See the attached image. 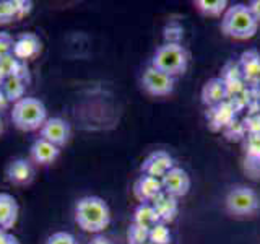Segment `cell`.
Segmentation results:
<instances>
[{
	"label": "cell",
	"instance_id": "obj_32",
	"mask_svg": "<svg viewBox=\"0 0 260 244\" xmlns=\"http://www.w3.org/2000/svg\"><path fill=\"white\" fill-rule=\"evenodd\" d=\"M88 244H111V241L108 238H104V236H94Z\"/></svg>",
	"mask_w": 260,
	"mask_h": 244
},
{
	"label": "cell",
	"instance_id": "obj_35",
	"mask_svg": "<svg viewBox=\"0 0 260 244\" xmlns=\"http://www.w3.org/2000/svg\"><path fill=\"white\" fill-rule=\"evenodd\" d=\"M2 124H4V122H2V117H0V134H2V130H4V126Z\"/></svg>",
	"mask_w": 260,
	"mask_h": 244
},
{
	"label": "cell",
	"instance_id": "obj_15",
	"mask_svg": "<svg viewBox=\"0 0 260 244\" xmlns=\"http://www.w3.org/2000/svg\"><path fill=\"white\" fill-rule=\"evenodd\" d=\"M228 98V88L224 78H210L202 88V103L205 106H218Z\"/></svg>",
	"mask_w": 260,
	"mask_h": 244
},
{
	"label": "cell",
	"instance_id": "obj_5",
	"mask_svg": "<svg viewBox=\"0 0 260 244\" xmlns=\"http://www.w3.org/2000/svg\"><path fill=\"white\" fill-rule=\"evenodd\" d=\"M224 205L228 214L234 217H250L260 208V199L250 187L236 186L228 192Z\"/></svg>",
	"mask_w": 260,
	"mask_h": 244
},
{
	"label": "cell",
	"instance_id": "obj_36",
	"mask_svg": "<svg viewBox=\"0 0 260 244\" xmlns=\"http://www.w3.org/2000/svg\"><path fill=\"white\" fill-rule=\"evenodd\" d=\"M146 244H151V242H150V241H148V242H146Z\"/></svg>",
	"mask_w": 260,
	"mask_h": 244
},
{
	"label": "cell",
	"instance_id": "obj_24",
	"mask_svg": "<svg viewBox=\"0 0 260 244\" xmlns=\"http://www.w3.org/2000/svg\"><path fill=\"white\" fill-rule=\"evenodd\" d=\"M20 62L21 60L16 59L13 54H8V55H5V57L0 59V72L4 73L5 78L7 77H13L16 73V70H18V67H20Z\"/></svg>",
	"mask_w": 260,
	"mask_h": 244
},
{
	"label": "cell",
	"instance_id": "obj_2",
	"mask_svg": "<svg viewBox=\"0 0 260 244\" xmlns=\"http://www.w3.org/2000/svg\"><path fill=\"white\" fill-rule=\"evenodd\" d=\"M258 23L250 13L249 7L244 4H236L228 7V10L223 15L221 29L226 36L233 39H250L255 36Z\"/></svg>",
	"mask_w": 260,
	"mask_h": 244
},
{
	"label": "cell",
	"instance_id": "obj_21",
	"mask_svg": "<svg viewBox=\"0 0 260 244\" xmlns=\"http://www.w3.org/2000/svg\"><path fill=\"white\" fill-rule=\"evenodd\" d=\"M148 241L151 244H171V231L168 225L165 223H156L151 230H150V236Z\"/></svg>",
	"mask_w": 260,
	"mask_h": 244
},
{
	"label": "cell",
	"instance_id": "obj_9",
	"mask_svg": "<svg viewBox=\"0 0 260 244\" xmlns=\"http://www.w3.org/2000/svg\"><path fill=\"white\" fill-rule=\"evenodd\" d=\"M173 168H174L173 157L165 150H156V151L150 153L148 157L145 158V161L142 163V174L161 179Z\"/></svg>",
	"mask_w": 260,
	"mask_h": 244
},
{
	"label": "cell",
	"instance_id": "obj_18",
	"mask_svg": "<svg viewBox=\"0 0 260 244\" xmlns=\"http://www.w3.org/2000/svg\"><path fill=\"white\" fill-rule=\"evenodd\" d=\"M132 223L142 226V228H146V230H151L154 225L159 223V217L156 211H154V208L151 207V203H140L134 211Z\"/></svg>",
	"mask_w": 260,
	"mask_h": 244
},
{
	"label": "cell",
	"instance_id": "obj_6",
	"mask_svg": "<svg viewBox=\"0 0 260 244\" xmlns=\"http://www.w3.org/2000/svg\"><path fill=\"white\" fill-rule=\"evenodd\" d=\"M176 80L168 73L148 65L142 75V86L151 96H169L174 92Z\"/></svg>",
	"mask_w": 260,
	"mask_h": 244
},
{
	"label": "cell",
	"instance_id": "obj_12",
	"mask_svg": "<svg viewBox=\"0 0 260 244\" xmlns=\"http://www.w3.org/2000/svg\"><path fill=\"white\" fill-rule=\"evenodd\" d=\"M5 174L8 182H12L15 186H26L35 179V169L32 165L24 158L13 160L10 165L7 166Z\"/></svg>",
	"mask_w": 260,
	"mask_h": 244
},
{
	"label": "cell",
	"instance_id": "obj_17",
	"mask_svg": "<svg viewBox=\"0 0 260 244\" xmlns=\"http://www.w3.org/2000/svg\"><path fill=\"white\" fill-rule=\"evenodd\" d=\"M239 70L244 78L249 81H258L260 80V54L255 49L246 51L241 55L239 60Z\"/></svg>",
	"mask_w": 260,
	"mask_h": 244
},
{
	"label": "cell",
	"instance_id": "obj_27",
	"mask_svg": "<svg viewBox=\"0 0 260 244\" xmlns=\"http://www.w3.org/2000/svg\"><path fill=\"white\" fill-rule=\"evenodd\" d=\"M13 38L7 33H0V59L8 54H12L13 51Z\"/></svg>",
	"mask_w": 260,
	"mask_h": 244
},
{
	"label": "cell",
	"instance_id": "obj_4",
	"mask_svg": "<svg viewBox=\"0 0 260 244\" xmlns=\"http://www.w3.org/2000/svg\"><path fill=\"white\" fill-rule=\"evenodd\" d=\"M150 65L171 77H177L185 73L189 65V54L181 43H165L154 51Z\"/></svg>",
	"mask_w": 260,
	"mask_h": 244
},
{
	"label": "cell",
	"instance_id": "obj_30",
	"mask_svg": "<svg viewBox=\"0 0 260 244\" xmlns=\"http://www.w3.org/2000/svg\"><path fill=\"white\" fill-rule=\"evenodd\" d=\"M247 7H249L250 13L254 15V18L257 20V23H260V0H252Z\"/></svg>",
	"mask_w": 260,
	"mask_h": 244
},
{
	"label": "cell",
	"instance_id": "obj_34",
	"mask_svg": "<svg viewBox=\"0 0 260 244\" xmlns=\"http://www.w3.org/2000/svg\"><path fill=\"white\" fill-rule=\"evenodd\" d=\"M4 80H5V77H4V73L0 72V88H2V85H4Z\"/></svg>",
	"mask_w": 260,
	"mask_h": 244
},
{
	"label": "cell",
	"instance_id": "obj_20",
	"mask_svg": "<svg viewBox=\"0 0 260 244\" xmlns=\"http://www.w3.org/2000/svg\"><path fill=\"white\" fill-rule=\"evenodd\" d=\"M193 5L205 16H221L228 10L226 0H197V2H193Z\"/></svg>",
	"mask_w": 260,
	"mask_h": 244
},
{
	"label": "cell",
	"instance_id": "obj_26",
	"mask_svg": "<svg viewBox=\"0 0 260 244\" xmlns=\"http://www.w3.org/2000/svg\"><path fill=\"white\" fill-rule=\"evenodd\" d=\"M247 155L254 160H260V134H252L246 142Z\"/></svg>",
	"mask_w": 260,
	"mask_h": 244
},
{
	"label": "cell",
	"instance_id": "obj_8",
	"mask_svg": "<svg viewBox=\"0 0 260 244\" xmlns=\"http://www.w3.org/2000/svg\"><path fill=\"white\" fill-rule=\"evenodd\" d=\"M41 132V138L54 143L55 146H63L70 140L72 135V129L70 124L62 117H47V120L44 122V126L39 129Z\"/></svg>",
	"mask_w": 260,
	"mask_h": 244
},
{
	"label": "cell",
	"instance_id": "obj_29",
	"mask_svg": "<svg viewBox=\"0 0 260 244\" xmlns=\"http://www.w3.org/2000/svg\"><path fill=\"white\" fill-rule=\"evenodd\" d=\"M13 77H18L20 80L24 81V83H28V81H29V69H28L26 62H20V67H18V70H16V73Z\"/></svg>",
	"mask_w": 260,
	"mask_h": 244
},
{
	"label": "cell",
	"instance_id": "obj_33",
	"mask_svg": "<svg viewBox=\"0 0 260 244\" xmlns=\"http://www.w3.org/2000/svg\"><path fill=\"white\" fill-rule=\"evenodd\" d=\"M8 103H10V101L7 100L5 93L2 92V88H0V111H2V109H5L7 106H8Z\"/></svg>",
	"mask_w": 260,
	"mask_h": 244
},
{
	"label": "cell",
	"instance_id": "obj_23",
	"mask_svg": "<svg viewBox=\"0 0 260 244\" xmlns=\"http://www.w3.org/2000/svg\"><path fill=\"white\" fill-rule=\"evenodd\" d=\"M13 20H18L15 0H0V24L10 23Z\"/></svg>",
	"mask_w": 260,
	"mask_h": 244
},
{
	"label": "cell",
	"instance_id": "obj_3",
	"mask_svg": "<svg viewBox=\"0 0 260 244\" xmlns=\"http://www.w3.org/2000/svg\"><path fill=\"white\" fill-rule=\"evenodd\" d=\"M12 120L16 129L23 132H32L44 126L47 120V109L44 103L38 98L24 96L20 101L13 103Z\"/></svg>",
	"mask_w": 260,
	"mask_h": 244
},
{
	"label": "cell",
	"instance_id": "obj_22",
	"mask_svg": "<svg viewBox=\"0 0 260 244\" xmlns=\"http://www.w3.org/2000/svg\"><path fill=\"white\" fill-rule=\"evenodd\" d=\"M148 236H150V230L138 226L135 223H130L128 231H127L128 244H146L148 242Z\"/></svg>",
	"mask_w": 260,
	"mask_h": 244
},
{
	"label": "cell",
	"instance_id": "obj_14",
	"mask_svg": "<svg viewBox=\"0 0 260 244\" xmlns=\"http://www.w3.org/2000/svg\"><path fill=\"white\" fill-rule=\"evenodd\" d=\"M29 153H31V160L35 161L36 165L46 166V165H51V163H54L57 158H59L60 148L39 137L32 142Z\"/></svg>",
	"mask_w": 260,
	"mask_h": 244
},
{
	"label": "cell",
	"instance_id": "obj_16",
	"mask_svg": "<svg viewBox=\"0 0 260 244\" xmlns=\"http://www.w3.org/2000/svg\"><path fill=\"white\" fill-rule=\"evenodd\" d=\"M18 202L13 195L0 192V230H12L18 220Z\"/></svg>",
	"mask_w": 260,
	"mask_h": 244
},
{
	"label": "cell",
	"instance_id": "obj_13",
	"mask_svg": "<svg viewBox=\"0 0 260 244\" xmlns=\"http://www.w3.org/2000/svg\"><path fill=\"white\" fill-rule=\"evenodd\" d=\"M151 207L158 214L159 222L165 223V225L174 222L177 214H179V202H177V199L173 197V195L166 194V192H161L159 195H156V197L151 200Z\"/></svg>",
	"mask_w": 260,
	"mask_h": 244
},
{
	"label": "cell",
	"instance_id": "obj_19",
	"mask_svg": "<svg viewBox=\"0 0 260 244\" xmlns=\"http://www.w3.org/2000/svg\"><path fill=\"white\" fill-rule=\"evenodd\" d=\"M24 89H26V83L18 77H7L4 80L2 92L5 93L7 100L10 103H16L21 98H24Z\"/></svg>",
	"mask_w": 260,
	"mask_h": 244
},
{
	"label": "cell",
	"instance_id": "obj_25",
	"mask_svg": "<svg viewBox=\"0 0 260 244\" xmlns=\"http://www.w3.org/2000/svg\"><path fill=\"white\" fill-rule=\"evenodd\" d=\"M46 244H78V241L75 239V236H73L72 233L57 231V233H52L51 236H49Z\"/></svg>",
	"mask_w": 260,
	"mask_h": 244
},
{
	"label": "cell",
	"instance_id": "obj_10",
	"mask_svg": "<svg viewBox=\"0 0 260 244\" xmlns=\"http://www.w3.org/2000/svg\"><path fill=\"white\" fill-rule=\"evenodd\" d=\"M41 47H43V44H41L39 36H36L35 33H23L15 39L12 54L18 60L26 62L41 52Z\"/></svg>",
	"mask_w": 260,
	"mask_h": 244
},
{
	"label": "cell",
	"instance_id": "obj_1",
	"mask_svg": "<svg viewBox=\"0 0 260 244\" xmlns=\"http://www.w3.org/2000/svg\"><path fill=\"white\" fill-rule=\"evenodd\" d=\"M75 222L86 233H101L111 223L109 205L96 195L81 197L75 205Z\"/></svg>",
	"mask_w": 260,
	"mask_h": 244
},
{
	"label": "cell",
	"instance_id": "obj_11",
	"mask_svg": "<svg viewBox=\"0 0 260 244\" xmlns=\"http://www.w3.org/2000/svg\"><path fill=\"white\" fill-rule=\"evenodd\" d=\"M162 192L161 179L142 174L134 184V195L140 203H151V200Z\"/></svg>",
	"mask_w": 260,
	"mask_h": 244
},
{
	"label": "cell",
	"instance_id": "obj_7",
	"mask_svg": "<svg viewBox=\"0 0 260 244\" xmlns=\"http://www.w3.org/2000/svg\"><path fill=\"white\" fill-rule=\"evenodd\" d=\"M161 187L162 192L173 195L176 199L184 197L190 191V177L185 169L174 166L161 177Z\"/></svg>",
	"mask_w": 260,
	"mask_h": 244
},
{
	"label": "cell",
	"instance_id": "obj_28",
	"mask_svg": "<svg viewBox=\"0 0 260 244\" xmlns=\"http://www.w3.org/2000/svg\"><path fill=\"white\" fill-rule=\"evenodd\" d=\"M15 4H16V18L26 16L32 8V4L26 2V0H15Z\"/></svg>",
	"mask_w": 260,
	"mask_h": 244
},
{
	"label": "cell",
	"instance_id": "obj_31",
	"mask_svg": "<svg viewBox=\"0 0 260 244\" xmlns=\"http://www.w3.org/2000/svg\"><path fill=\"white\" fill-rule=\"evenodd\" d=\"M0 244H20V242H18V239L15 238V236L8 234L4 230H0Z\"/></svg>",
	"mask_w": 260,
	"mask_h": 244
}]
</instances>
